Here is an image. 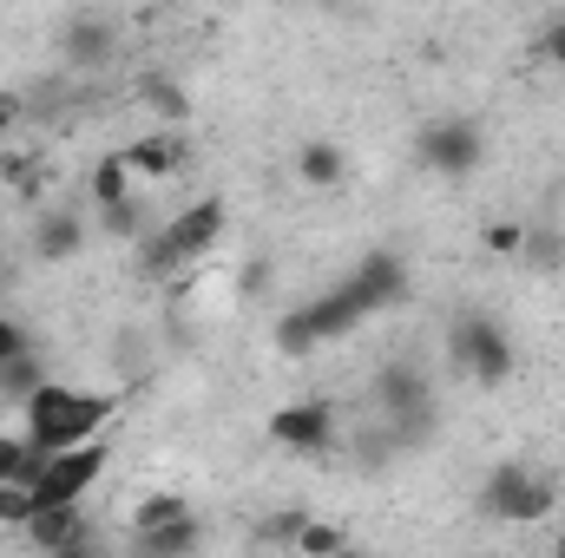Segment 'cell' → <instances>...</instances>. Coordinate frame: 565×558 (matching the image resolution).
Wrapping results in <instances>:
<instances>
[{"label":"cell","mask_w":565,"mask_h":558,"mask_svg":"<svg viewBox=\"0 0 565 558\" xmlns=\"http://www.w3.org/2000/svg\"><path fill=\"white\" fill-rule=\"evenodd\" d=\"M20 355H26V335H20V322H13V315H0V368H7V362H20Z\"/></svg>","instance_id":"cell-24"},{"label":"cell","mask_w":565,"mask_h":558,"mask_svg":"<svg viewBox=\"0 0 565 558\" xmlns=\"http://www.w3.org/2000/svg\"><path fill=\"white\" fill-rule=\"evenodd\" d=\"M270 433L282 447H296V453H322L335 440V408L329 401H289V408H277Z\"/></svg>","instance_id":"cell-7"},{"label":"cell","mask_w":565,"mask_h":558,"mask_svg":"<svg viewBox=\"0 0 565 558\" xmlns=\"http://www.w3.org/2000/svg\"><path fill=\"white\" fill-rule=\"evenodd\" d=\"M119 415V401L113 395H86V388H60V382H46L26 408H20V433L53 460V453H73V447H93L99 440V427Z\"/></svg>","instance_id":"cell-1"},{"label":"cell","mask_w":565,"mask_h":558,"mask_svg":"<svg viewBox=\"0 0 565 558\" xmlns=\"http://www.w3.org/2000/svg\"><path fill=\"white\" fill-rule=\"evenodd\" d=\"M99 473H106V447H99V440H93V447H73V453H53L46 473L33 480L40 513H46V506H79V500L99 486Z\"/></svg>","instance_id":"cell-2"},{"label":"cell","mask_w":565,"mask_h":558,"mask_svg":"<svg viewBox=\"0 0 565 558\" xmlns=\"http://www.w3.org/2000/svg\"><path fill=\"white\" fill-rule=\"evenodd\" d=\"M119 53V20H106V13H73V26H66V60L73 66H106Z\"/></svg>","instance_id":"cell-9"},{"label":"cell","mask_w":565,"mask_h":558,"mask_svg":"<svg viewBox=\"0 0 565 558\" xmlns=\"http://www.w3.org/2000/svg\"><path fill=\"white\" fill-rule=\"evenodd\" d=\"M119 158H126L132 178H171V171L184 164V139H178V132H151V139H132Z\"/></svg>","instance_id":"cell-10"},{"label":"cell","mask_w":565,"mask_h":558,"mask_svg":"<svg viewBox=\"0 0 565 558\" xmlns=\"http://www.w3.org/2000/svg\"><path fill=\"white\" fill-rule=\"evenodd\" d=\"M355 539H349V526H335V519H309L302 533H296V552L302 558H335V552H349Z\"/></svg>","instance_id":"cell-18"},{"label":"cell","mask_w":565,"mask_h":558,"mask_svg":"<svg viewBox=\"0 0 565 558\" xmlns=\"http://www.w3.org/2000/svg\"><path fill=\"white\" fill-rule=\"evenodd\" d=\"M40 473H46V453H40L26 433H0V486H13V480L33 486Z\"/></svg>","instance_id":"cell-14"},{"label":"cell","mask_w":565,"mask_h":558,"mask_svg":"<svg viewBox=\"0 0 565 558\" xmlns=\"http://www.w3.org/2000/svg\"><path fill=\"white\" fill-rule=\"evenodd\" d=\"M33 519H40V493L20 486V480L0 486V526H33Z\"/></svg>","instance_id":"cell-20"},{"label":"cell","mask_w":565,"mask_h":558,"mask_svg":"<svg viewBox=\"0 0 565 558\" xmlns=\"http://www.w3.org/2000/svg\"><path fill=\"white\" fill-rule=\"evenodd\" d=\"M126 184H132V171H126V158H119V151L93 164V204H99V211H119V204H132V197H126Z\"/></svg>","instance_id":"cell-16"},{"label":"cell","mask_w":565,"mask_h":558,"mask_svg":"<svg viewBox=\"0 0 565 558\" xmlns=\"http://www.w3.org/2000/svg\"><path fill=\"white\" fill-rule=\"evenodd\" d=\"M139 99L158 112V119H184V112H191V106H184V86H171V79H145Z\"/></svg>","instance_id":"cell-21"},{"label":"cell","mask_w":565,"mask_h":558,"mask_svg":"<svg viewBox=\"0 0 565 558\" xmlns=\"http://www.w3.org/2000/svg\"><path fill=\"white\" fill-rule=\"evenodd\" d=\"M79 237H86V230H79V217H73V211H46V224H40V257H46V264H60V257H73V250H79Z\"/></svg>","instance_id":"cell-17"},{"label":"cell","mask_w":565,"mask_h":558,"mask_svg":"<svg viewBox=\"0 0 565 558\" xmlns=\"http://www.w3.org/2000/svg\"><path fill=\"white\" fill-rule=\"evenodd\" d=\"M520 244H526L520 224H487V250H493V257H520Z\"/></svg>","instance_id":"cell-23"},{"label":"cell","mask_w":565,"mask_h":558,"mask_svg":"<svg viewBox=\"0 0 565 558\" xmlns=\"http://www.w3.org/2000/svg\"><path fill=\"white\" fill-rule=\"evenodd\" d=\"M540 53H546V60H559V66H565V20H553V26L540 33Z\"/></svg>","instance_id":"cell-26"},{"label":"cell","mask_w":565,"mask_h":558,"mask_svg":"<svg viewBox=\"0 0 565 558\" xmlns=\"http://www.w3.org/2000/svg\"><path fill=\"white\" fill-rule=\"evenodd\" d=\"M60 558H99V552H86V546H79V552H60Z\"/></svg>","instance_id":"cell-28"},{"label":"cell","mask_w":565,"mask_h":558,"mask_svg":"<svg viewBox=\"0 0 565 558\" xmlns=\"http://www.w3.org/2000/svg\"><path fill=\"white\" fill-rule=\"evenodd\" d=\"M335 558H369V552H355V546H349V552H335Z\"/></svg>","instance_id":"cell-29"},{"label":"cell","mask_w":565,"mask_h":558,"mask_svg":"<svg viewBox=\"0 0 565 558\" xmlns=\"http://www.w3.org/2000/svg\"><path fill=\"white\" fill-rule=\"evenodd\" d=\"M217 237H224V204H217V197H198L191 211H178V217L164 224V250H171V264H198Z\"/></svg>","instance_id":"cell-5"},{"label":"cell","mask_w":565,"mask_h":558,"mask_svg":"<svg viewBox=\"0 0 565 558\" xmlns=\"http://www.w3.org/2000/svg\"><path fill=\"white\" fill-rule=\"evenodd\" d=\"M546 558H565V539H553V552H546Z\"/></svg>","instance_id":"cell-27"},{"label":"cell","mask_w":565,"mask_h":558,"mask_svg":"<svg viewBox=\"0 0 565 558\" xmlns=\"http://www.w3.org/2000/svg\"><path fill=\"white\" fill-rule=\"evenodd\" d=\"M487 506H493V519H507V526H533V519L553 513V480L533 473V466H500L493 486H487Z\"/></svg>","instance_id":"cell-4"},{"label":"cell","mask_w":565,"mask_h":558,"mask_svg":"<svg viewBox=\"0 0 565 558\" xmlns=\"http://www.w3.org/2000/svg\"><path fill=\"white\" fill-rule=\"evenodd\" d=\"M349 296L362 302V315H375V309H388V302L408 296V270H402L395 257H369V264L349 277Z\"/></svg>","instance_id":"cell-8"},{"label":"cell","mask_w":565,"mask_h":558,"mask_svg":"<svg viewBox=\"0 0 565 558\" xmlns=\"http://www.w3.org/2000/svg\"><path fill=\"white\" fill-rule=\"evenodd\" d=\"M302 526H309V513H277L264 533H270V539H282V546H296V533H302Z\"/></svg>","instance_id":"cell-25"},{"label":"cell","mask_w":565,"mask_h":558,"mask_svg":"<svg viewBox=\"0 0 565 558\" xmlns=\"http://www.w3.org/2000/svg\"><path fill=\"white\" fill-rule=\"evenodd\" d=\"M178 526H198L178 493H151V500H139V513H132V539H158V533H178Z\"/></svg>","instance_id":"cell-13"},{"label":"cell","mask_w":565,"mask_h":558,"mask_svg":"<svg viewBox=\"0 0 565 558\" xmlns=\"http://www.w3.org/2000/svg\"><path fill=\"white\" fill-rule=\"evenodd\" d=\"M302 322H309V335H316V342H329V335H349V329L362 322V302H355V296H349V282H342L335 296L309 302V309H302Z\"/></svg>","instance_id":"cell-12"},{"label":"cell","mask_w":565,"mask_h":558,"mask_svg":"<svg viewBox=\"0 0 565 558\" xmlns=\"http://www.w3.org/2000/svg\"><path fill=\"white\" fill-rule=\"evenodd\" d=\"M277 348H282V355H309V348H316V335H309L302 309H289V315L277 322Z\"/></svg>","instance_id":"cell-22"},{"label":"cell","mask_w":565,"mask_h":558,"mask_svg":"<svg viewBox=\"0 0 565 558\" xmlns=\"http://www.w3.org/2000/svg\"><path fill=\"white\" fill-rule=\"evenodd\" d=\"M296 178L302 184H316V191H329V184H342V151L329 139H309L296 151Z\"/></svg>","instance_id":"cell-15"},{"label":"cell","mask_w":565,"mask_h":558,"mask_svg":"<svg viewBox=\"0 0 565 558\" xmlns=\"http://www.w3.org/2000/svg\"><path fill=\"white\" fill-rule=\"evenodd\" d=\"M26 539L40 546V552H79V539H86V519H79V506H46L33 526H26Z\"/></svg>","instance_id":"cell-11"},{"label":"cell","mask_w":565,"mask_h":558,"mask_svg":"<svg viewBox=\"0 0 565 558\" xmlns=\"http://www.w3.org/2000/svg\"><path fill=\"white\" fill-rule=\"evenodd\" d=\"M40 388H46V375H40V368H33V362H26V355H20V362H7V368H0V401H20V408H26V401H33V395H40Z\"/></svg>","instance_id":"cell-19"},{"label":"cell","mask_w":565,"mask_h":558,"mask_svg":"<svg viewBox=\"0 0 565 558\" xmlns=\"http://www.w3.org/2000/svg\"><path fill=\"white\" fill-rule=\"evenodd\" d=\"M447 348H454V362H460L467 375H480V382H507V375H513V342H507L487 315H460L454 335H447Z\"/></svg>","instance_id":"cell-3"},{"label":"cell","mask_w":565,"mask_h":558,"mask_svg":"<svg viewBox=\"0 0 565 558\" xmlns=\"http://www.w3.org/2000/svg\"><path fill=\"white\" fill-rule=\"evenodd\" d=\"M422 158L434 164V171H447V178L473 171V164H480V126H467V119H440V126H427L422 132Z\"/></svg>","instance_id":"cell-6"}]
</instances>
